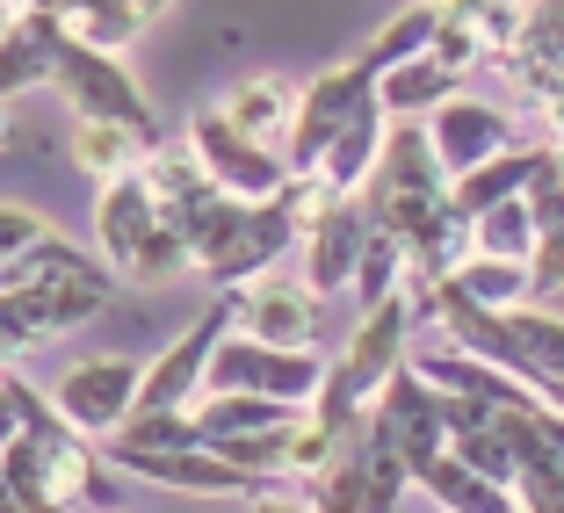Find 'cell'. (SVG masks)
Instances as JSON below:
<instances>
[{"mask_svg":"<svg viewBox=\"0 0 564 513\" xmlns=\"http://www.w3.org/2000/svg\"><path fill=\"white\" fill-rule=\"evenodd\" d=\"M58 441L66 434H36V427H15L0 441V470L15 484L22 506H51V463H58Z\"/></svg>","mask_w":564,"mask_h":513,"instance_id":"4316f807","label":"cell"},{"mask_svg":"<svg viewBox=\"0 0 564 513\" xmlns=\"http://www.w3.org/2000/svg\"><path fill=\"white\" fill-rule=\"evenodd\" d=\"M369 95H377V73H369L362 58L312 73V80L297 87V117H290V138H282L290 166H297V174H312V166L326 160V145H333L340 131H348V117L362 109Z\"/></svg>","mask_w":564,"mask_h":513,"instance_id":"8992f818","label":"cell"},{"mask_svg":"<svg viewBox=\"0 0 564 513\" xmlns=\"http://www.w3.org/2000/svg\"><path fill=\"white\" fill-rule=\"evenodd\" d=\"M448 282H456L464 297H478V304H492V312H507V304L529 297V261H507V253L464 247V253H456V268H448Z\"/></svg>","mask_w":564,"mask_h":513,"instance_id":"d4e9b609","label":"cell"},{"mask_svg":"<svg viewBox=\"0 0 564 513\" xmlns=\"http://www.w3.org/2000/svg\"><path fill=\"white\" fill-rule=\"evenodd\" d=\"M0 282H8V268H0Z\"/></svg>","mask_w":564,"mask_h":513,"instance_id":"b9f144b4","label":"cell"},{"mask_svg":"<svg viewBox=\"0 0 564 513\" xmlns=\"http://www.w3.org/2000/svg\"><path fill=\"white\" fill-rule=\"evenodd\" d=\"M58 232L36 203H15V196H0V268H15L30 247H44V239Z\"/></svg>","mask_w":564,"mask_h":513,"instance_id":"f546056e","label":"cell"},{"mask_svg":"<svg viewBox=\"0 0 564 513\" xmlns=\"http://www.w3.org/2000/svg\"><path fill=\"white\" fill-rule=\"evenodd\" d=\"M535 174H543V145H507V152H492V160L464 166V174H448V210L478 217V210H492V203H507V196H529Z\"/></svg>","mask_w":564,"mask_h":513,"instance_id":"2e32d148","label":"cell"},{"mask_svg":"<svg viewBox=\"0 0 564 513\" xmlns=\"http://www.w3.org/2000/svg\"><path fill=\"white\" fill-rule=\"evenodd\" d=\"M138 383H145V362H138V354H87V362L58 369L51 397H58V413H66L80 434L109 441V434L138 413Z\"/></svg>","mask_w":564,"mask_h":513,"instance_id":"52a82bcc","label":"cell"},{"mask_svg":"<svg viewBox=\"0 0 564 513\" xmlns=\"http://www.w3.org/2000/svg\"><path fill=\"white\" fill-rule=\"evenodd\" d=\"M535 203L529 196H507V203H492V210H478V217H464V239L478 253H507V261H529L535 253Z\"/></svg>","mask_w":564,"mask_h":513,"instance_id":"83f0119b","label":"cell"},{"mask_svg":"<svg viewBox=\"0 0 564 513\" xmlns=\"http://www.w3.org/2000/svg\"><path fill=\"white\" fill-rule=\"evenodd\" d=\"M22 499H15V484H8V470H0V513H15Z\"/></svg>","mask_w":564,"mask_h":513,"instance_id":"74e56055","label":"cell"},{"mask_svg":"<svg viewBox=\"0 0 564 513\" xmlns=\"http://www.w3.org/2000/svg\"><path fill=\"white\" fill-rule=\"evenodd\" d=\"M58 36H66V15L22 8V22L0 36V101H15V95H30V87L51 80V66H58Z\"/></svg>","mask_w":564,"mask_h":513,"instance_id":"9a60e30c","label":"cell"},{"mask_svg":"<svg viewBox=\"0 0 564 513\" xmlns=\"http://www.w3.org/2000/svg\"><path fill=\"white\" fill-rule=\"evenodd\" d=\"M51 87L66 95L73 117H117V123H138V131H152V101H145V87L131 80L123 51L87 44L80 30L58 36V66H51Z\"/></svg>","mask_w":564,"mask_h":513,"instance_id":"277c9868","label":"cell"},{"mask_svg":"<svg viewBox=\"0 0 564 513\" xmlns=\"http://www.w3.org/2000/svg\"><path fill=\"white\" fill-rule=\"evenodd\" d=\"M377 419L391 427V441L405 448V470H420L427 456H442V448H448L442 391H434V383H427V376L413 369V354H405V362L391 369V383L377 391Z\"/></svg>","mask_w":564,"mask_h":513,"instance_id":"8fae6325","label":"cell"},{"mask_svg":"<svg viewBox=\"0 0 564 513\" xmlns=\"http://www.w3.org/2000/svg\"><path fill=\"white\" fill-rule=\"evenodd\" d=\"M413 492L434 499V506H456V513H499V506H514V492L492 484L485 470H470L456 448H442V456H427V463L413 470Z\"/></svg>","mask_w":564,"mask_h":513,"instance_id":"ac0fdd59","label":"cell"},{"mask_svg":"<svg viewBox=\"0 0 564 513\" xmlns=\"http://www.w3.org/2000/svg\"><path fill=\"white\" fill-rule=\"evenodd\" d=\"M318 383H326V362L312 348H275V340L239 326L210 348L203 391H268V397H290V405H312Z\"/></svg>","mask_w":564,"mask_h":513,"instance_id":"5b68a950","label":"cell"},{"mask_svg":"<svg viewBox=\"0 0 564 513\" xmlns=\"http://www.w3.org/2000/svg\"><path fill=\"white\" fill-rule=\"evenodd\" d=\"M15 8H30V0H15Z\"/></svg>","mask_w":564,"mask_h":513,"instance_id":"60d3db41","label":"cell"},{"mask_svg":"<svg viewBox=\"0 0 564 513\" xmlns=\"http://www.w3.org/2000/svg\"><path fill=\"white\" fill-rule=\"evenodd\" d=\"M217 109H225L239 131L275 138V145H282V138H290V117H297V80H282V73H253V80H239Z\"/></svg>","mask_w":564,"mask_h":513,"instance_id":"44dd1931","label":"cell"},{"mask_svg":"<svg viewBox=\"0 0 564 513\" xmlns=\"http://www.w3.org/2000/svg\"><path fill=\"white\" fill-rule=\"evenodd\" d=\"M188 145H196V160L210 166V182L217 188H232V196H247V203H268V196H282L290 188V152L275 145V138H253V131H239L225 109H196L188 117Z\"/></svg>","mask_w":564,"mask_h":513,"instance_id":"3957f363","label":"cell"},{"mask_svg":"<svg viewBox=\"0 0 564 513\" xmlns=\"http://www.w3.org/2000/svg\"><path fill=\"white\" fill-rule=\"evenodd\" d=\"M543 434H550V448H557V463H564V405H543Z\"/></svg>","mask_w":564,"mask_h":513,"instance_id":"836d02e7","label":"cell"},{"mask_svg":"<svg viewBox=\"0 0 564 513\" xmlns=\"http://www.w3.org/2000/svg\"><path fill=\"white\" fill-rule=\"evenodd\" d=\"M109 456H117V470L160 484V492H182V499H282L275 478H253V470H239L232 456H225V448H210V441L109 448Z\"/></svg>","mask_w":564,"mask_h":513,"instance_id":"7a4b0ae2","label":"cell"},{"mask_svg":"<svg viewBox=\"0 0 564 513\" xmlns=\"http://www.w3.org/2000/svg\"><path fill=\"white\" fill-rule=\"evenodd\" d=\"M182 275H196V253H188L182 225L160 210L145 225V239L131 247V261H123V282H138V290H174Z\"/></svg>","mask_w":564,"mask_h":513,"instance_id":"cb8c5ba5","label":"cell"},{"mask_svg":"<svg viewBox=\"0 0 564 513\" xmlns=\"http://www.w3.org/2000/svg\"><path fill=\"white\" fill-rule=\"evenodd\" d=\"M405 275H413V253H405V239L383 232L377 217H369L362 261H355V282H348L355 312H369V304H383V297H405Z\"/></svg>","mask_w":564,"mask_h":513,"instance_id":"603a6c76","label":"cell"},{"mask_svg":"<svg viewBox=\"0 0 564 513\" xmlns=\"http://www.w3.org/2000/svg\"><path fill=\"white\" fill-rule=\"evenodd\" d=\"M160 217V196H152L145 166L138 174H117V182L95 188V253L123 275V261H131V247L145 239V225Z\"/></svg>","mask_w":564,"mask_h":513,"instance_id":"4fadbf2b","label":"cell"},{"mask_svg":"<svg viewBox=\"0 0 564 513\" xmlns=\"http://www.w3.org/2000/svg\"><path fill=\"white\" fill-rule=\"evenodd\" d=\"M66 30H80L87 44H109V51H131V36L145 30V15H138L131 0H109V8H80V15H66Z\"/></svg>","mask_w":564,"mask_h":513,"instance_id":"1f68e13d","label":"cell"},{"mask_svg":"<svg viewBox=\"0 0 564 513\" xmlns=\"http://www.w3.org/2000/svg\"><path fill=\"white\" fill-rule=\"evenodd\" d=\"M36 348H44V326H36V312L22 304L15 282H0V369L22 362V354H36Z\"/></svg>","mask_w":564,"mask_h":513,"instance_id":"4dcf8cb0","label":"cell"},{"mask_svg":"<svg viewBox=\"0 0 564 513\" xmlns=\"http://www.w3.org/2000/svg\"><path fill=\"white\" fill-rule=\"evenodd\" d=\"M383 131H391V109H383V95H369L362 109L348 117V131L326 145V160L312 166V174H326L333 188H348V196H362L369 174H377V152H383Z\"/></svg>","mask_w":564,"mask_h":513,"instance_id":"e0dca14e","label":"cell"},{"mask_svg":"<svg viewBox=\"0 0 564 513\" xmlns=\"http://www.w3.org/2000/svg\"><path fill=\"white\" fill-rule=\"evenodd\" d=\"M413 354V297H383L369 304L362 318H355L348 348L333 354L326 383H318L312 397V419H326L333 434H355L369 419V405H377V391L391 383V369Z\"/></svg>","mask_w":564,"mask_h":513,"instance_id":"6da1fadb","label":"cell"},{"mask_svg":"<svg viewBox=\"0 0 564 513\" xmlns=\"http://www.w3.org/2000/svg\"><path fill=\"white\" fill-rule=\"evenodd\" d=\"M529 297H564V210L543 217V232H535V253H529Z\"/></svg>","mask_w":564,"mask_h":513,"instance_id":"d6a6232c","label":"cell"},{"mask_svg":"<svg viewBox=\"0 0 564 513\" xmlns=\"http://www.w3.org/2000/svg\"><path fill=\"white\" fill-rule=\"evenodd\" d=\"M225 326H232V297L210 304V312H203L188 332H174V340H166V348L145 362V383H138V413H188V405L203 397L210 348L225 340Z\"/></svg>","mask_w":564,"mask_h":513,"instance_id":"ba28073f","label":"cell"},{"mask_svg":"<svg viewBox=\"0 0 564 513\" xmlns=\"http://www.w3.org/2000/svg\"><path fill=\"white\" fill-rule=\"evenodd\" d=\"M15 427H22V419H15V405H8V391H0V441H8Z\"/></svg>","mask_w":564,"mask_h":513,"instance_id":"e575fe53","label":"cell"},{"mask_svg":"<svg viewBox=\"0 0 564 513\" xmlns=\"http://www.w3.org/2000/svg\"><path fill=\"white\" fill-rule=\"evenodd\" d=\"M131 8H138V15L152 22V15H166V8H182V0H131Z\"/></svg>","mask_w":564,"mask_h":513,"instance_id":"d590c367","label":"cell"},{"mask_svg":"<svg viewBox=\"0 0 564 513\" xmlns=\"http://www.w3.org/2000/svg\"><path fill=\"white\" fill-rule=\"evenodd\" d=\"M507 326H514V348H521V376L535 391H550L564 376V312H550L543 297H521L507 304Z\"/></svg>","mask_w":564,"mask_h":513,"instance_id":"ffe728a7","label":"cell"},{"mask_svg":"<svg viewBox=\"0 0 564 513\" xmlns=\"http://www.w3.org/2000/svg\"><path fill=\"white\" fill-rule=\"evenodd\" d=\"M15 22H22V8H15V0H0V36L15 30Z\"/></svg>","mask_w":564,"mask_h":513,"instance_id":"8d00e7d4","label":"cell"},{"mask_svg":"<svg viewBox=\"0 0 564 513\" xmlns=\"http://www.w3.org/2000/svg\"><path fill=\"white\" fill-rule=\"evenodd\" d=\"M456 80H464L456 66H442L434 51H420V58H405V66H383L377 73V95H383L391 117H427L442 95H456Z\"/></svg>","mask_w":564,"mask_h":513,"instance_id":"7402d4cb","label":"cell"},{"mask_svg":"<svg viewBox=\"0 0 564 513\" xmlns=\"http://www.w3.org/2000/svg\"><path fill=\"white\" fill-rule=\"evenodd\" d=\"M514 58H529L535 73L564 80V0H529V22H521Z\"/></svg>","mask_w":564,"mask_h":513,"instance_id":"f1b7e54d","label":"cell"},{"mask_svg":"<svg viewBox=\"0 0 564 513\" xmlns=\"http://www.w3.org/2000/svg\"><path fill=\"white\" fill-rule=\"evenodd\" d=\"M543 397H550V405H564V376H557V383H550V391H543Z\"/></svg>","mask_w":564,"mask_h":513,"instance_id":"ab89813d","label":"cell"},{"mask_svg":"<svg viewBox=\"0 0 564 513\" xmlns=\"http://www.w3.org/2000/svg\"><path fill=\"white\" fill-rule=\"evenodd\" d=\"M507 123H514V117H507L499 101L470 95V87H456V95H442L427 109V138H434V152H442L448 174H464V166H478V160H492V152L514 145Z\"/></svg>","mask_w":564,"mask_h":513,"instance_id":"30bf717a","label":"cell"},{"mask_svg":"<svg viewBox=\"0 0 564 513\" xmlns=\"http://www.w3.org/2000/svg\"><path fill=\"white\" fill-rule=\"evenodd\" d=\"M66 160H73L80 182H117V174H138V166L152 160V131L117 123V117H73Z\"/></svg>","mask_w":564,"mask_h":513,"instance_id":"5bb4252c","label":"cell"},{"mask_svg":"<svg viewBox=\"0 0 564 513\" xmlns=\"http://www.w3.org/2000/svg\"><path fill=\"white\" fill-rule=\"evenodd\" d=\"M434 30H442V8L434 0H413V8H399V15L383 22L377 36H369L355 58H362L369 73H383V66H405V58H420V51H434Z\"/></svg>","mask_w":564,"mask_h":513,"instance_id":"484cf974","label":"cell"},{"mask_svg":"<svg viewBox=\"0 0 564 513\" xmlns=\"http://www.w3.org/2000/svg\"><path fill=\"white\" fill-rule=\"evenodd\" d=\"M232 318L247 332H261V340H275V348H312L318 340V290L304 275L261 268V275L232 282Z\"/></svg>","mask_w":564,"mask_h":513,"instance_id":"9c48e42d","label":"cell"},{"mask_svg":"<svg viewBox=\"0 0 564 513\" xmlns=\"http://www.w3.org/2000/svg\"><path fill=\"white\" fill-rule=\"evenodd\" d=\"M30 8H51V15H73V0H30Z\"/></svg>","mask_w":564,"mask_h":513,"instance_id":"f35d334b","label":"cell"},{"mask_svg":"<svg viewBox=\"0 0 564 513\" xmlns=\"http://www.w3.org/2000/svg\"><path fill=\"white\" fill-rule=\"evenodd\" d=\"M188 413H196V434H203V441H225V434L282 427V419H297L304 405H290V397H268V391H203Z\"/></svg>","mask_w":564,"mask_h":513,"instance_id":"d6986e66","label":"cell"},{"mask_svg":"<svg viewBox=\"0 0 564 513\" xmlns=\"http://www.w3.org/2000/svg\"><path fill=\"white\" fill-rule=\"evenodd\" d=\"M442 188H448V166L427 138V117H391L377 174H369L362 196H442Z\"/></svg>","mask_w":564,"mask_h":513,"instance_id":"7c38bea8","label":"cell"}]
</instances>
